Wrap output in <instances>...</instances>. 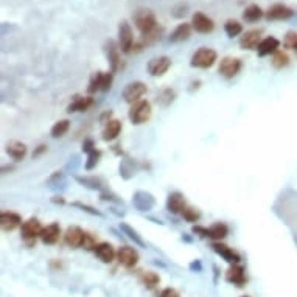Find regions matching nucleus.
Masks as SVG:
<instances>
[{
    "label": "nucleus",
    "mask_w": 297,
    "mask_h": 297,
    "mask_svg": "<svg viewBox=\"0 0 297 297\" xmlns=\"http://www.w3.org/2000/svg\"><path fill=\"white\" fill-rule=\"evenodd\" d=\"M69 128H70V122L69 120H59V122H56L53 125L50 134H51L53 139H59V137L66 136V132L69 131Z\"/></svg>",
    "instance_id": "c756f323"
},
{
    "label": "nucleus",
    "mask_w": 297,
    "mask_h": 297,
    "mask_svg": "<svg viewBox=\"0 0 297 297\" xmlns=\"http://www.w3.org/2000/svg\"><path fill=\"white\" fill-rule=\"evenodd\" d=\"M241 297H248V295H241Z\"/></svg>",
    "instance_id": "ea45409f"
},
{
    "label": "nucleus",
    "mask_w": 297,
    "mask_h": 297,
    "mask_svg": "<svg viewBox=\"0 0 297 297\" xmlns=\"http://www.w3.org/2000/svg\"><path fill=\"white\" fill-rule=\"evenodd\" d=\"M182 217H184V220H187L188 223H196V221L199 220L201 213H199L196 209H193V207H187V209L184 210V213H182Z\"/></svg>",
    "instance_id": "72a5a7b5"
},
{
    "label": "nucleus",
    "mask_w": 297,
    "mask_h": 297,
    "mask_svg": "<svg viewBox=\"0 0 297 297\" xmlns=\"http://www.w3.org/2000/svg\"><path fill=\"white\" fill-rule=\"evenodd\" d=\"M283 45L297 53V32H288L286 36H285Z\"/></svg>",
    "instance_id": "473e14b6"
},
{
    "label": "nucleus",
    "mask_w": 297,
    "mask_h": 297,
    "mask_svg": "<svg viewBox=\"0 0 297 297\" xmlns=\"http://www.w3.org/2000/svg\"><path fill=\"white\" fill-rule=\"evenodd\" d=\"M98 157H100V151H97V150H94V151H91V156H89V162H87V170H92L94 167H95V164L98 162Z\"/></svg>",
    "instance_id": "c9c22d12"
},
{
    "label": "nucleus",
    "mask_w": 297,
    "mask_h": 297,
    "mask_svg": "<svg viewBox=\"0 0 297 297\" xmlns=\"http://www.w3.org/2000/svg\"><path fill=\"white\" fill-rule=\"evenodd\" d=\"M192 26L195 32L198 33H202V35H207V33H212L213 28H215V22L201 11H196L193 16H192Z\"/></svg>",
    "instance_id": "9d476101"
},
{
    "label": "nucleus",
    "mask_w": 297,
    "mask_h": 297,
    "mask_svg": "<svg viewBox=\"0 0 297 297\" xmlns=\"http://www.w3.org/2000/svg\"><path fill=\"white\" fill-rule=\"evenodd\" d=\"M264 16L268 20H286V19L294 16V11L283 4H274L273 7L268 8Z\"/></svg>",
    "instance_id": "dca6fc26"
},
{
    "label": "nucleus",
    "mask_w": 297,
    "mask_h": 297,
    "mask_svg": "<svg viewBox=\"0 0 297 297\" xmlns=\"http://www.w3.org/2000/svg\"><path fill=\"white\" fill-rule=\"evenodd\" d=\"M59 236H61V227H59L58 223H51L42 229V233H41L39 238L44 245H55V243H58Z\"/></svg>",
    "instance_id": "6ab92c4d"
},
{
    "label": "nucleus",
    "mask_w": 297,
    "mask_h": 297,
    "mask_svg": "<svg viewBox=\"0 0 297 297\" xmlns=\"http://www.w3.org/2000/svg\"><path fill=\"white\" fill-rule=\"evenodd\" d=\"M132 20H134L136 28L140 32V35L143 36V42L146 39H150V38H156V35H157V19H156V16H154V13L151 10L139 8L132 14ZM143 42L140 44V47L143 45Z\"/></svg>",
    "instance_id": "f257e3e1"
},
{
    "label": "nucleus",
    "mask_w": 297,
    "mask_h": 297,
    "mask_svg": "<svg viewBox=\"0 0 297 297\" xmlns=\"http://www.w3.org/2000/svg\"><path fill=\"white\" fill-rule=\"evenodd\" d=\"M153 109H151V103L146 100H140L134 104H131L128 117L132 125H142L145 122H148L151 118Z\"/></svg>",
    "instance_id": "f03ea898"
},
{
    "label": "nucleus",
    "mask_w": 297,
    "mask_h": 297,
    "mask_svg": "<svg viewBox=\"0 0 297 297\" xmlns=\"http://www.w3.org/2000/svg\"><path fill=\"white\" fill-rule=\"evenodd\" d=\"M192 25L190 23H179L176 28H174V32L171 33V36H170V41L171 42H184V41H187L188 38H190V35H192Z\"/></svg>",
    "instance_id": "393cba45"
},
{
    "label": "nucleus",
    "mask_w": 297,
    "mask_h": 297,
    "mask_svg": "<svg viewBox=\"0 0 297 297\" xmlns=\"http://www.w3.org/2000/svg\"><path fill=\"white\" fill-rule=\"evenodd\" d=\"M171 66V59L168 56H157V58H153L150 59V63H148V73L151 76H162L167 73V70L170 69Z\"/></svg>",
    "instance_id": "f8f14e48"
},
{
    "label": "nucleus",
    "mask_w": 297,
    "mask_h": 297,
    "mask_svg": "<svg viewBox=\"0 0 297 297\" xmlns=\"http://www.w3.org/2000/svg\"><path fill=\"white\" fill-rule=\"evenodd\" d=\"M243 67V63H241V59L238 58H232V56H226L221 59V63H220V67H218V72L221 76H224L226 79H232L235 78L236 75L240 73Z\"/></svg>",
    "instance_id": "0eeeda50"
},
{
    "label": "nucleus",
    "mask_w": 297,
    "mask_h": 297,
    "mask_svg": "<svg viewBox=\"0 0 297 297\" xmlns=\"http://www.w3.org/2000/svg\"><path fill=\"white\" fill-rule=\"evenodd\" d=\"M271 64L276 67V69H283L289 64V56L286 51H276L273 55V59H271Z\"/></svg>",
    "instance_id": "7c9ffc66"
},
{
    "label": "nucleus",
    "mask_w": 297,
    "mask_h": 297,
    "mask_svg": "<svg viewBox=\"0 0 297 297\" xmlns=\"http://www.w3.org/2000/svg\"><path fill=\"white\" fill-rule=\"evenodd\" d=\"M92 103H94L92 97H75L73 101L69 104L67 111L69 112H84L92 106Z\"/></svg>",
    "instance_id": "a878e982"
},
{
    "label": "nucleus",
    "mask_w": 297,
    "mask_h": 297,
    "mask_svg": "<svg viewBox=\"0 0 297 297\" xmlns=\"http://www.w3.org/2000/svg\"><path fill=\"white\" fill-rule=\"evenodd\" d=\"M122 229H123V230H126V232L129 233V236H131V238H132V240H136V241H137L139 245H143V241H142V240L139 238V235L136 233V230H132V229L129 227V226H126V224H122Z\"/></svg>",
    "instance_id": "4c0bfd02"
},
{
    "label": "nucleus",
    "mask_w": 297,
    "mask_h": 297,
    "mask_svg": "<svg viewBox=\"0 0 297 297\" xmlns=\"http://www.w3.org/2000/svg\"><path fill=\"white\" fill-rule=\"evenodd\" d=\"M224 32L229 38H235V36H238L241 35L243 32V25L238 22V20H235V19H229L226 20L224 23Z\"/></svg>",
    "instance_id": "c85d7f7f"
},
{
    "label": "nucleus",
    "mask_w": 297,
    "mask_h": 297,
    "mask_svg": "<svg viewBox=\"0 0 297 297\" xmlns=\"http://www.w3.org/2000/svg\"><path fill=\"white\" fill-rule=\"evenodd\" d=\"M42 224L38 218H30L26 220L22 227H20V232H22V240L28 245V246H33L38 236H41L42 233Z\"/></svg>",
    "instance_id": "20e7f679"
},
{
    "label": "nucleus",
    "mask_w": 297,
    "mask_h": 297,
    "mask_svg": "<svg viewBox=\"0 0 297 297\" xmlns=\"http://www.w3.org/2000/svg\"><path fill=\"white\" fill-rule=\"evenodd\" d=\"M261 17H263V10L258 5H255V4L246 7V10L243 11V19L246 22H257Z\"/></svg>",
    "instance_id": "cd10ccee"
},
{
    "label": "nucleus",
    "mask_w": 297,
    "mask_h": 297,
    "mask_svg": "<svg viewBox=\"0 0 297 297\" xmlns=\"http://www.w3.org/2000/svg\"><path fill=\"white\" fill-rule=\"evenodd\" d=\"M7 153L10 157H13L16 162L22 160L26 156V145L17 140H13L7 145Z\"/></svg>",
    "instance_id": "b1692460"
},
{
    "label": "nucleus",
    "mask_w": 297,
    "mask_h": 297,
    "mask_svg": "<svg viewBox=\"0 0 297 297\" xmlns=\"http://www.w3.org/2000/svg\"><path fill=\"white\" fill-rule=\"evenodd\" d=\"M104 51H106L107 61H109V66H111V72L115 73L118 69H120V66H122L120 45H118L115 41L109 39V41H106V44H104Z\"/></svg>",
    "instance_id": "1a4fd4ad"
},
{
    "label": "nucleus",
    "mask_w": 297,
    "mask_h": 297,
    "mask_svg": "<svg viewBox=\"0 0 297 297\" xmlns=\"http://www.w3.org/2000/svg\"><path fill=\"white\" fill-rule=\"evenodd\" d=\"M112 79H114V73L112 72H103V78H101V92H107L112 87Z\"/></svg>",
    "instance_id": "f704fd0d"
},
{
    "label": "nucleus",
    "mask_w": 297,
    "mask_h": 297,
    "mask_svg": "<svg viewBox=\"0 0 297 297\" xmlns=\"http://www.w3.org/2000/svg\"><path fill=\"white\" fill-rule=\"evenodd\" d=\"M261 33H263L261 28L248 30V32L240 38V47L243 50H255V48H258V45L261 42Z\"/></svg>",
    "instance_id": "ddd939ff"
},
{
    "label": "nucleus",
    "mask_w": 297,
    "mask_h": 297,
    "mask_svg": "<svg viewBox=\"0 0 297 297\" xmlns=\"http://www.w3.org/2000/svg\"><path fill=\"white\" fill-rule=\"evenodd\" d=\"M22 218L20 215L14 212H2L0 213V227L5 232H13L17 227H22Z\"/></svg>",
    "instance_id": "a211bd4d"
},
{
    "label": "nucleus",
    "mask_w": 297,
    "mask_h": 297,
    "mask_svg": "<svg viewBox=\"0 0 297 297\" xmlns=\"http://www.w3.org/2000/svg\"><path fill=\"white\" fill-rule=\"evenodd\" d=\"M217 58H218V55L213 48L201 47L193 53L190 64H192V67H196V69H209L217 63Z\"/></svg>",
    "instance_id": "7ed1b4c3"
},
{
    "label": "nucleus",
    "mask_w": 297,
    "mask_h": 297,
    "mask_svg": "<svg viewBox=\"0 0 297 297\" xmlns=\"http://www.w3.org/2000/svg\"><path fill=\"white\" fill-rule=\"evenodd\" d=\"M280 47V41L274 36H268L261 39L260 45H258V56H268V55H274L276 51H279Z\"/></svg>",
    "instance_id": "4be33fe9"
},
{
    "label": "nucleus",
    "mask_w": 297,
    "mask_h": 297,
    "mask_svg": "<svg viewBox=\"0 0 297 297\" xmlns=\"http://www.w3.org/2000/svg\"><path fill=\"white\" fill-rule=\"evenodd\" d=\"M212 249L218 254V255H221L227 263H230V264H238L240 261H241V257H240V254L236 252V251H233L232 248H229L227 245H224V243H221V241H213L212 243Z\"/></svg>",
    "instance_id": "4468645a"
},
{
    "label": "nucleus",
    "mask_w": 297,
    "mask_h": 297,
    "mask_svg": "<svg viewBox=\"0 0 297 297\" xmlns=\"http://www.w3.org/2000/svg\"><path fill=\"white\" fill-rule=\"evenodd\" d=\"M120 131H122V122H120V120H117V118H114V120L106 122L104 129H103V132H101L103 140H104V142H112V140H115L118 136H120Z\"/></svg>",
    "instance_id": "5701e85b"
},
{
    "label": "nucleus",
    "mask_w": 297,
    "mask_h": 297,
    "mask_svg": "<svg viewBox=\"0 0 297 297\" xmlns=\"http://www.w3.org/2000/svg\"><path fill=\"white\" fill-rule=\"evenodd\" d=\"M118 45H120V50L123 53H131L136 47L132 28L126 20H122L118 25Z\"/></svg>",
    "instance_id": "423d86ee"
},
{
    "label": "nucleus",
    "mask_w": 297,
    "mask_h": 297,
    "mask_svg": "<svg viewBox=\"0 0 297 297\" xmlns=\"http://www.w3.org/2000/svg\"><path fill=\"white\" fill-rule=\"evenodd\" d=\"M226 280L229 283H233L235 286H245L246 285V273H245V268L238 263V264H230V268L226 271Z\"/></svg>",
    "instance_id": "2eb2a0df"
},
{
    "label": "nucleus",
    "mask_w": 297,
    "mask_h": 297,
    "mask_svg": "<svg viewBox=\"0 0 297 297\" xmlns=\"http://www.w3.org/2000/svg\"><path fill=\"white\" fill-rule=\"evenodd\" d=\"M45 150H47V146H45V145H41V146H39V150H38L33 156H39V154H41L42 151H45Z\"/></svg>",
    "instance_id": "58836bf2"
},
{
    "label": "nucleus",
    "mask_w": 297,
    "mask_h": 297,
    "mask_svg": "<svg viewBox=\"0 0 297 297\" xmlns=\"http://www.w3.org/2000/svg\"><path fill=\"white\" fill-rule=\"evenodd\" d=\"M101 78H103V72H95L91 76V81H89V87H87L89 94H95L101 91Z\"/></svg>",
    "instance_id": "2f4dec72"
},
{
    "label": "nucleus",
    "mask_w": 297,
    "mask_h": 297,
    "mask_svg": "<svg viewBox=\"0 0 297 297\" xmlns=\"http://www.w3.org/2000/svg\"><path fill=\"white\" fill-rule=\"evenodd\" d=\"M140 282L148 288V289H154L160 283V277L153 273V271H143L140 274Z\"/></svg>",
    "instance_id": "bb28decb"
},
{
    "label": "nucleus",
    "mask_w": 297,
    "mask_h": 297,
    "mask_svg": "<svg viewBox=\"0 0 297 297\" xmlns=\"http://www.w3.org/2000/svg\"><path fill=\"white\" fill-rule=\"evenodd\" d=\"M84 235L86 232L78 227V226H70L67 227L66 233H64V241L66 245H69L70 248H83V241H84Z\"/></svg>",
    "instance_id": "f3484780"
},
{
    "label": "nucleus",
    "mask_w": 297,
    "mask_h": 297,
    "mask_svg": "<svg viewBox=\"0 0 297 297\" xmlns=\"http://www.w3.org/2000/svg\"><path fill=\"white\" fill-rule=\"evenodd\" d=\"M146 91H148V87L145 83L132 81L123 89V100L129 104H134V103L140 101V98L146 94Z\"/></svg>",
    "instance_id": "6e6552de"
},
{
    "label": "nucleus",
    "mask_w": 297,
    "mask_h": 297,
    "mask_svg": "<svg viewBox=\"0 0 297 297\" xmlns=\"http://www.w3.org/2000/svg\"><path fill=\"white\" fill-rule=\"evenodd\" d=\"M195 233H199L204 238H210L213 241H221L223 238L229 235V227L224 223H215L210 227H201V226H195L193 227Z\"/></svg>",
    "instance_id": "39448f33"
},
{
    "label": "nucleus",
    "mask_w": 297,
    "mask_h": 297,
    "mask_svg": "<svg viewBox=\"0 0 297 297\" xmlns=\"http://www.w3.org/2000/svg\"><path fill=\"white\" fill-rule=\"evenodd\" d=\"M157 297H181V295H179V292H177L174 288H164V289L159 292Z\"/></svg>",
    "instance_id": "e433bc0d"
},
{
    "label": "nucleus",
    "mask_w": 297,
    "mask_h": 297,
    "mask_svg": "<svg viewBox=\"0 0 297 297\" xmlns=\"http://www.w3.org/2000/svg\"><path fill=\"white\" fill-rule=\"evenodd\" d=\"M117 261L125 268L131 269L139 263V252L131 246H122L117 251Z\"/></svg>",
    "instance_id": "9b49d317"
},
{
    "label": "nucleus",
    "mask_w": 297,
    "mask_h": 297,
    "mask_svg": "<svg viewBox=\"0 0 297 297\" xmlns=\"http://www.w3.org/2000/svg\"><path fill=\"white\" fill-rule=\"evenodd\" d=\"M95 255L98 257V260H101L103 263H112L117 258V251L114 249V246L111 243H98L94 249Z\"/></svg>",
    "instance_id": "412c9836"
},
{
    "label": "nucleus",
    "mask_w": 297,
    "mask_h": 297,
    "mask_svg": "<svg viewBox=\"0 0 297 297\" xmlns=\"http://www.w3.org/2000/svg\"><path fill=\"white\" fill-rule=\"evenodd\" d=\"M167 209L174 215H182L187 209L184 196L181 193H171L167 199Z\"/></svg>",
    "instance_id": "aec40b11"
}]
</instances>
